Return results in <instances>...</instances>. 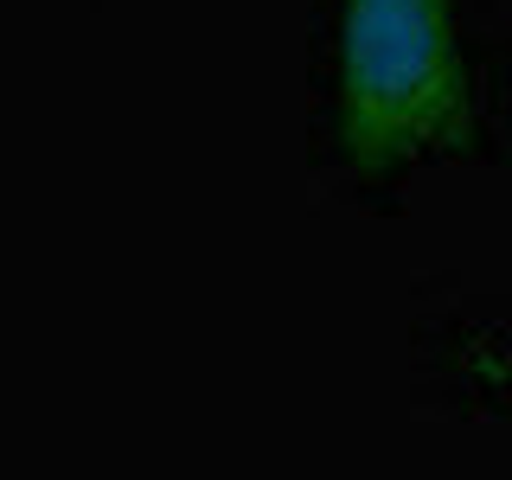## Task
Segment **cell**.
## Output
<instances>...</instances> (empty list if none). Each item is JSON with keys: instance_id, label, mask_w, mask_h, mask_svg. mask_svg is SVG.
Wrapping results in <instances>:
<instances>
[{"instance_id": "6da1fadb", "label": "cell", "mask_w": 512, "mask_h": 480, "mask_svg": "<svg viewBox=\"0 0 512 480\" xmlns=\"http://www.w3.org/2000/svg\"><path fill=\"white\" fill-rule=\"evenodd\" d=\"M333 128L359 167L397 173L461 148L474 128V58L455 0H340Z\"/></svg>"}]
</instances>
